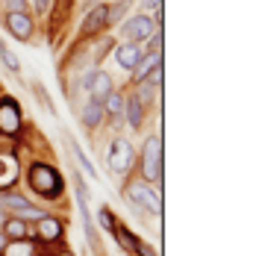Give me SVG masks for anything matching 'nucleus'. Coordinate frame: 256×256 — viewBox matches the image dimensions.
Masks as SVG:
<instances>
[{
	"instance_id": "nucleus-1",
	"label": "nucleus",
	"mask_w": 256,
	"mask_h": 256,
	"mask_svg": "<svg viewBox=\"0 0 256 256\" xmlns=\"http://www.w3.org/2000/svg\"><path fill=\"white\" fill-rule=\"evenodd\" d=\"M21 182H24V194H30L38 204H59L65 200V177L62 171L53 165L50 159H26L24 171H21Z\"/></svg>"
},
{
	"instance_id": "nucleus-2",
	"label": "nucleus",
	"mask_w": 256,
	"mask_h": 256,
	"mask_svg": "<svg viewBox=\"0 0 256 256\" xmlns=\"http://www.w3.org/2000/svg\"><path fill=\"white\" fill-rule=\"evenodd\" d=\"M121 198L136 209V215H154V218L162 215V182L150 186L142 177L130 174L121 182Z\"/></svg>"
},
{
	"instance_id": "nucleus-3",
	"label": "nucleus",
	"mask_w": 256,
	"mask_h": 256,
	"mask_svg": "<svg viewBox=\"0 0 256 256\" xmlns=\"http://www.w3.org/2000/svg\"><path fill=\"white\" fill-rule=\"evenodd\" d=\"M136 177H142L144 182H162L165 180V144H162V130H156L150 136H144L142 150L136 156Z\"/></svg>"
},
{
	"instance_id": "nucleus-4",
	"label": "nucleus",
	"mask_w": 256,
	"mask_h": 256,
	"mask_svg": "<svg viewBox=\"0 0 256 256\" xmlns=\"http://www.w3.org/2000/svg\"><path fill=\"white\" fill-rule=\"evenodd\" d=\"M136 144L130 142L127 136H112L109 148H106V165H109V174L112 177H130L136 171Z\"/></svg>"
},
{
	"instance_id": "nucleus-5",
	"label": "nucleus",
	"mask_w": 256,
	"mask_h": 256,
	"mask_svg": "<svg viewBox=\"0 0 256 256\" xmlns=\"http://www.w3.org/2000/svg\"><path fill=\"white\" fill-rule=\"evenodd\" d=\"M115 30H118V42H136V44H144L159 26H156L154 15H148V12H130Z\"/></svg>"
},
{
	"instance_id": "nucleus-6",
	"label": "nucleus",
	"mask_w": 256,
	"mask_h": 256,
	"mask_svg": "<svg viewBox=\"0 0 256 256\" xmlns=\"http://www.w3.org/2000/svg\"><path fill=\"white\" fill-rule=\"evenodd\" d=\"M3 30L9 32V38L32 44L38 36V18L32 12H3Z\"/></svg>"
},
{
	"instance_id": "nucleus-7",
	"label": "nucleus",
	"mask_w": 256,
	"mask_h": 256,
	"mask_svg": "<svg viewBox=\"0 0 256 256\" xmlns=\"http://www.w3.org/2000/svg\"><path fill=\"white\" fill-rule=\"evenodd\" d=\"M32 238L38 242L42 250H53L65 242V221L59 215H42L38 221H32Z\"/></svg>"
},
{
	"instance_id": "nucleus-8",
	"label": "nucleus",
	"mask_w": 256,
	"mask_h": 256,
	"mask_svg": "<svg viewBox=\"0 0 256 256\" xmlns=\"http://www.w3.org/2000/svg\"><path fill=\"white\" fill-rule=\"evenodd\" d=\"M24 130H26V121H24V112H21V103L15 100L12 94L0 92V136L12 142Z\"/></svg>"
},
{
	"instance_id": "nucleus-9",
	"label": "nucleus",
	"mask_w": 256,
	"mask_h": 256,
	"mask_svg": "<svg viewBox=\"0 0 256 256\" xmlns=\"http://www.w3.org/2000/svg\"><path fill=\"white\" fill-rule=\"evenodd\" d=\"M103 32H109V26H106V3L92 6V9L82 12V24L77 26L74 38H77V44H88V42H94Z\"/></svg>"
},
{
	"instance_id": "nucleus-10",
	"label": "nucleus",
	"mask_w": 256,
	"mask_h": 256,
	"mask_svg": "<svg viewBox=\"0 0 256 256\" xmlns=\"http://www.w3.org/2000/svg\"><path fill=\"white\" fill-rule=\"evenodd\" d=\"M21 171H24V159L9 150H0V192H9L21 182Z\"/></svg>"
},
{
	"instance_id": "nucleus-11",
	"label": "nucleus",
	"mask_w": 256,
	"mask_h": 256,
	"mask_svg": "<svg viewBox=\"0 0 256 256\" xmlns=\"http://www.w3.org/2000/svg\"><path fill=\"white\" fill-rule=\"evenodd\" d=\"M148 118H150L148 106H144V103L132 94V88H127V94H124V112H121L124 127L132 130V132H142V130H144V124H148Z\"/></svg>"
},
{
	"instance_id": "nucleus-12",
	"label": "nucleus",
	"mask_w": 256,
	"mask_h": 256,
	"mask_svg": "<svg viewBox=\"0 0 256 256\" xmlns=\"http://www.w3.org/2000/svg\"><path fill=\"white\" fill-rule=\"evenodd\" d=\"M112 56H115V65H118L124 74H130V71L138 65V59L144 56V44H136V42H115Z\"/></svg>"
},
{
	"instance_id": "nucleus-13",
	"label": "nucleus",
	"mask_w": 256,
	"mask_h": 256,
	"mask_svg": "<svg viewBox=\"0 0 256 256\" xmlns=\"http://www.w3.org/2000/svg\"><path fill=\"white\" fill-rule=\"evenodd\" d=\"M77 118L86 132H98L100 127H106V112H103V103L100 100H92L86 98V103L77 109Z\"/></svg>"
},
{
	"instance_id": "nucleus-14",
	"label": "nucleus",
	"mask_w": 256,
	"mask_h": 256,
	"mask_svg": "<svg viewBox=\"0 0 256 256\" xmlns=\"http://www.w3.org/2000/svg\"><path fill=\"white\" fill-rule=\"evenodd\" d=\"M162 56H165V53H150V50H144V56L138 59V65L130 71L127 88H130V86H136V82H142V80H148V77L156 71V68H162V65H165V62H162Z\"/></svg>"
},
{
	"instance_id": "nucleus-15",
	"label": "nucleus",
	"mask_w": 256,
	"mask_h": 256,
	"mask_svg": "<svg viewBox=\"0 0 256 256\" xmlns=\"http://www.w3.org/2000/svg\"><path fill=\"white\" fill-rule=\"evenodd\" d=\"M118 88V82H115V77L106 71V68H94V74H92V82H88V98L92 100H103L109 92H115Z\"/></svg>"
},
{
	"instance_id": "nucleus-16",
	"label": "nucleus",
	"mask_w": 256,
	"mask_h": 256,
	"mask_svg": "<svg viewBox=\"0 0 256 256\" xmlns=\"http://www.w3.org/2000/svg\"><path fill=\"white\" fill-rule=\"evenodd\" d=\"M65 148L71 150V159H74V165H77V168L82 171V174H86V177H88V180H100L98 168L92 165V159H88V156L80 150V142L74 138V136H68V132H65Z\"/></svg>"
},
{
	"instance_id": "nucleus-17",
	"label": "nucleus",
	"mask_w": 256,
	"mask_h": 256,
	"mask_svg": "<svg viewBox=\"0 0 256 256\" xmlns=\"http://www.w3.org/2000/svg\"><path fill=\"white\" fill-rule=\"evenodd\" d=\"M44 250L38 248L36 238H6L0 256H42Z\"/></svg>"
},
{
	"instance_id": "nucleus-18",
	"label": "nucleus",
	"mask_w": 256,
	"mask_h": 256,
	"mask_svg": "<svg viewBox=\"0 0 256 256\" xmlns=\"http://www.w3.org/2000/svg\"><path fill=\"white\" fill-rule=\"evenodd\" d=\"M132 6H136V0H109L106 3V26H109V32L132 12Z\"/></svg>"
},
{
	"instance_id": "nucleus-19",
	"label": "nucleus",
	"mask_w": 256,
	"mask_h": 256,
	"mask_svg": "<svg viewBox=\"0 0 256 256\" xmlns=\"http://www.w3.org/2000/svg\"><path fill=\"white\" fill-rule=\"evenodd\" d=\"M0 232H3L6 238H32V224L24 221V218H18V215H6Z\"/></svg>"
},
{
	"instance_id": "nucleus-20",
	"label": "nucleus",
	"mask_w": 256,
	"mask_h": 256,
	"mask_svg": "<svg viewBox=\"0 0 256 256\" xmlns=\"http://www.w3.org/2000/svg\"><path fill=\"white\" fill-rule=\"evenodd\" d=\"M112 236H115V242H118V248L124 250V254L136 256V248H138V242H142V236H136V232L130 230L127 224H115V230H112Z\"/></svg>"
},
{
	"instance_id": "nucleus-21",
	"label": "nucleus",
	"mask_w": 256,
	"mask_h": 256,
	"mask_svg": "<svg viewBox=\"0 0 256 256\" xmlns=\"http://www.w3.org/2000/svg\"><path fill=\"white\" fill-rule=\"evenodd\" d=\"M124 94L127 92H121V88H115V92H109L106 98H103V112H106V121H115V118H121V112H124Z\"/></svg>"
},
{
	"instance_id": "nucleus-22",
	"label": "nucleus",
	"mask_w": 256,
	"mask_h": 256,
	"mask_svg": "<svg viewBox=\"0 0 256 256\" xmlns=\"http://www.w3.org/2000/svg\"><path fill=\"white\" fill-rule=\"evenodd\" d=\"M0 65H3V71H9L12 77H21V59H18V53L6 44V38H0Z\"/></svg>"
},
{
	"instance_id": "nucleus-23",
	"label": "nucleus",
	"mask_w": 256,
	"mask_h": 256,
	"mask_svg": "<svg viewBox=\"0 0 256 256\" xmlns=\"http://www.w3.org/2000/svg\"><path fill=\"white\" fill-rule=\"evenodd\" d=\"M30 88H32V94H36V100L42 103L44 109H48V115H53L56 118V103L50 100V94H48V88H44V82L42 80H32L30 82Z\"/></svg>"
},
{
	"instance_id": "nucleus-24",
	"label": "nucleus",
	"mask_w": 256,
	"mask_h": 256,
	"mask_svg": "<svg viewBox=\"0 0 256 256\" xmlns=\"http://www.w3.org/2000/svg\"><path fill=\"white\" fill-rule=\"evenodd\" d=\"M115 224H118V218H115L112 206H106V204H103L100 209H98V227H100L103 232H109V236H112V230H115Z\"/></svg>"
},
{
	"instance_id": "nucleus-25",
	"label": "nucleus",
	"mask_w": 256,
	"mask_h": 256,
	"mask_svg": "<svg viewBox=\"0 0 256 256\" xmlns=\"http://www.w3.org/2000/svg\"><path fill=\"white\" fill-rule=\"evenodd\" d=\"M144 50H150V53H165V26H159L154 36L144 42Z\"/></svg>"
},
{
	"instance_id": "nucleus-26",
	"label": "nucleus",
	"mask_w": 256,
	"mask_h": 256,
	"mask_svg": "<svg viewBox=\"0 0 256 256\" xmlns=\"http://www.w3.org/2000/svg\"><path fill=\"white\" fill-rule=\"evenodd\" d=\"M0 12H32L30 0H0Z\"/></svg>"
},
{
	"instance_id": "nucleus-27",
	"label": "nucleus",
	"mask_w": 256,
	"mask_h": 256,
	"mask_svg": "<svg viewBox=\"0 0 256 256\" xmlns=\"http://www.w3.org/2000/svg\"><path fill=\"white\" fill-rule=\"evenodd\" d=\"M30 6H32V15H36V18L53 12V0H30Z\"/></svg>"
},
{
	"instance_id": "nucleus-28",
	"label": "nucleus",
	"mask_w": 256,
	"mask_h": 256,
	"mask_svg": "<svg viewBox=\"0 0 256 256\" xmlns=\"http://www.w3.org/2000/svg\"><path fill=\"white\" fill-rule=\"evenodd\" d=\"M136 6H138L136 12H148V15H154L159 6H165V0H136Z\"/></svg>"
},
{
	"instance_id": "nucleus-29",
	"label": "nucleus",
	"mask_w": 256,
	"mask_h": 256,
	"mask_svg": "<svg viewBox=\"0 0 256 256\" xmlns=\"http://www.w3.org/2000/svg\"><path fill=\"white\" fill-rule=\"evenodd\" d=\"M100 3H109V0H86V3H82V12L92 9V6H100Z\"/></svg>"
},
{
	"instance_id": "nucleus-30",
	"label": "nucleus",
	"mask_w": 256,
	"mask_h": 256,
	"mask_svg": "<svg viewBox=\"0 0 256 256\" xmlns=\"http://www.w3.org/2000/svg\"><path fill=\"white\" fill-rule=\"evenodd\" d=\"M3 244H6V236H3V232H0V250H3Z\"/></svg>"
},
{
	"instance_id": "nucleus-31",
	"label": "nucleus",
	"mask_w": 256,
	"mask_h": 256,
	"mask_svg": "<svg viewBox=\"0 0 256 256\" xmlns=\"http://www.w3.org/2000/svg\"><path fill=\"white\" fill-rule=\"evenodd\" d=\"M3 221H6V212H3V209H0V227H3Z\"/></svg>"
},
{
	"instance_id": "nucleus-32",
	"label": "nucleus",
	"mask_w": 256,
	"mask_h": 256,
	"mask_svg": "<svg viewBox=\"0 0 256 256\" xmlns=\"http://www.w3.org/2000/svg\"><path fill=\"white\" fill-rule=\"evenodd\" d=\"M0 150H6V138L3 136H0Z\"/></svg>"
}]
</instances>
